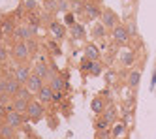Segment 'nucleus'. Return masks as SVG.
<instances>
[{"mask_svg":"<svg viewBox=\"0 0 156 139\" xmlns=\"http://www.w3.org/2000/svg\"><path fill=\"white\" fill-rule=\"evenodd\" d=\"M27 115L32 120H40L43 115H45V107H43L41 102H30L28 103V109H27Z\"/></svg>","mask_w":156,"mask_h":139,"instance_id":"obj_1","label":"nucleus"},{"mask_svg":"<svg viewBox=\"0 0 156 139\" xmlns=\"http://www.w3.org/2000/svg\"><path fill=\"white\" fill-rule=\"evenodd\" d=\"M102 25L105 28H111V30L115 27H119V17H117V13L113 9H104L102 11Z\"/></svg>","mask_w":156,"mask_h":139,"instance_id":"obj_2","label":"nucleus"},{"mask_svg":"<svg viewBox=\"0 0 156 139\" xmlns=\"http://www.w3.org/2000/svg\"><path fill=\"white\" fill-rule=\"evenodd\" d=\"M111 34H113V40H115L119 45H126V43L130 41V32H128L126 27H122V25L115 27Z\"/></svg>","mask_w":156,"mask_h":139,"instance_id":"obj_3","label":"nucleus"},{"mask_svg":"<svg viewBox=\"0 0 156 139\" xmlns=\"http://www.w3.org/2000/svg\"><path fill=\"white\" fill-rule=\"evenodd\" d=\"M13 56L17 60H27L28 56H30V47H28V43L27 41H17L13 45Z\"/></svg>","mask_w":156,"mask_h":139,"instance_id":"obj_4","label":"nucleus"},{"mask_svg":"<svg viewBox=\"0 0 156 139\" xmlns=\"http://www.w3.org/2000/svg\"><path fill=\"white\" fill-rule=\"evenodd\" d=\"M21 87H23V85H21L17 79H12V77L4 79V96H13L15 98Z\"/></svg>","mask_w":156,"mask_h":139,"instance_id":"obj_5","label":"nucleus"},{"mask_svg":"<svg viewBox=\"0 0 156 139\" xmlns=\"http://www.w3.org/2000/svg\"><path fill=\"white\" fill-rule=\"evenodd\" d=\"M4 120H6L9 126H13V128H19V126L23 124V113H19V111L12 109V111H8V113H6Z\"/></svg>","mask_w":156,"mask_h":139,"instance_id":"obj_6","label":"nucleus"},{"mask_svg":"<svg viewBox=\"0 0 156 139\" xmlns=\"http://www.w3.org/2000/svg\"><path fill=\"white\" fill-rule=\"evenodd\" d=\"M13 38L17 40V41H28L30 38H32V30H30V27L28 25H23V27H17L15 30H13Z\"/></svg>","mask_w":156,"mask_h":139,"instance_id":"obj_7","label":"nucleus"},{"mask_svg":"<svg viewBox=\"0 0 156 139\" xmlns=\"http://www.w3.org/2000/svg\"><path fill=\"white\" fill-rule=\"evenodd\" d=\"M83 13H85L87 19L94 21V19H98V17H102V9H100L96 4H85V6H83Z\"/></svg>","mask_w":156,"mask_h":139,"instance_id":"obj_8","label":"nucleus"},{"mask_svg":"<svg viewBox=\"0 0 156 139\" xmlns=\"http://www.w3.org/2000/svg\"><path fill=\"white\" fill-rule=\"evenodd\" d=\"M30 68L28 66H23V64H21V66H17V70H15V79L19 81V83L21 85H27V81L30 79Z\"/></svg>","mask_w":156,"mask_h":139,"instance_id":"obj_9","label":"nucleus"},{"mask_svg":"<svg viewBox=\"0 0 156 139\" xmlns=\"http://www.w3.org/2000/svg\"><path fill=\"white\" fill-rule=\"evenodd\" d=\"M34 73H36L38 77H41V79H51V77L55 75V73H53V70H51L47 64H43V62H38V64H36Z\"/></svg>","mask_w":156,"mask_h":139,"instance_id":"obj_10","label":"nucleus"},{"mask_svg":"<svg viewBox=\"0 0 156 139\" xmlns=\"http://www.w3.org/2000/svg\"><path fill=\"white\" fill-rule=\"evenodd\" d=\"M27 87H28V90H30V92H36V94H38L40 88L43 87V79H41V77H38L36 73H32V75H30V79L27 81Z\"/></svg>","mask_w":156,"mask_h":139,"instance_id":"obj_11","label":"nucleus"},{"mask_svg":"<svg viewBox=\"0 0 156 139\" xmlns=\"http://www.w3.org/2000/svg\"><path fill=\"white\" fill-rule=\"evenodd\" d=\"M100 55H102V51H100V47L98 45H94V43H87V47H85V56L88 60H98L100 59Z\"/></svg>","mask_w":156,"mask_h":139,"instance_id":"obj_12","label":"nucleus"},{"mask_svg":"<svg viewBox=\"0 0 156 139\" xmlns=\"http://www.w3.org/2000/svg\"><path fill=\"white\" fill-rule=\"evenodd\" d=\"M49 30H51V34L57 40H62L64 38V34H66V28H64V25H60L58 21H51L49 23Z\"/></svg>","mask_w":156,"mask_h":139,"instance_id":"obj_13","label":"nucleus"},{"mask_svg":"<svg viewBox=\"0 0 156 139\" xmlns=\"http://www.w3.org/2000/svg\"><path fill=\"white\" fill-rule=\"evenodd\" d=\"M53 92H62V88L66 87V81H62L58 75H53L51 79H49V85H47Z\"/></svg>","mask_w":156,"mask_h":139,"instance_id":"obj_14","label":"nucleus"},{"mask_svg":"<svg viewBox=\"0 0 156 139\" xmlns=\"http://www.w3.org/2000/svg\"><path fill=\"white\" fill-rule=\"evenodd\" d=\"M38 100H40L41 103H49V102H53V90H51L47 85H43V87L40 88V92H38Z\"/></svg>","mask_w":156,"mask_h":139,"instance_id":"obj_15","label":"nucleus"},{"mask_svg":"<svg viewBox=\"0 0 156 139\" xmlns=\"http://www.w3.org/2000/svg\"><path fill=\"white\" fill-rule=\"evenodd\" d=\"M28 103H30V100H25V98H13V109L15 111H19V113H27V109H28Z\"/></svg>","mask_w":156,"mask_h":139,"instance_id":"obj_16","label":"nucleus"},{"mask_svg":"<svg viewBox=\"0 0 156 139\" xmlns=\"http://www.w3.org/2000/svg\"><path fill=\"white\" fill-rule=\"evenodd\" d=\"M13 132H15V128L9 126L8 122H4L0 126V137H4V139H13Z\"/></svg>","mask_w":156,"mask_h":139,"instance_id":"obj_17","label":"nucleus"},{"mask_svg":"<svg viewBox=\"0 0 156 139\" xmlns=\"http://www.w3.org/2000/svg\"><path fill=\"white\" fill-rule=\"evenodd\" d=\"M139 81H141V73H139V70H132L130 75H128V85L136 88L139 85Z\"/></svg>","mask_w":156,"mask_h":139,"instance_id":"obj_18","label":"nucleus"},{"mask_svg":"<svg viewBox=\"0 0 156 139\" xmlns=\"http://www.w3.org/2000/svg\"><path fill=\"white\" fill-rule=\"evenodd\" d=\"M102 117H104L109 124H113V122H115V119H117V111H115V107H107V109L102 113Z\"/></svg>","mask_w":156,"mask_h":139,"instance_id":"obj_19","label":"nucleus"},{"mask_svg":"<svg viewBox=\"0 0 156 139\" xmlns=\"http://www.w3.org/2000/svg\"><path fill=\"white\" fill-rule=\"evenodd\" d=\"M126 132V126L122 124V122H119V124H113V130H111V134H113V137L117 139V137H120L122 134Z\"/></svg>","mask_w":156,"mask_h":139,"instance_id":"obj_20","label":"nucleus"},{"mask_svg":"<svg viewBox=\"0 0 156 139\" xmlns=\"http://www.w3.org/2000/svg\"><path fill=\"white\" fill-rule=\"evenodd\" d=\"M105 27L104 25H94V28H92V36L94 38H104L105 36Z\"/></svg>","mask_w":156,"mask_h":139,"instance_id":"obj_21","label":"nucleus"},{"mask_svg":"<svg viewBox=\"0 0 156 139\" xmlns=\"http://www.w3.org/2000/svg\"><path fill=\"white\" fill-rule=\"evenodd\" d=\"M92 111L94 113H98V115H102L105 109H104V102L100 100V98H96V100H92Z\"/></svg>","mask_w":156,"mask_h":139,"instance_id":"obj_22","label":"nucleus"},{"mask_svg":"<svg viewBox=\"0 0 156 139\" xmlns=\"http://www.w3.org/2000/svg\"><path fill=\"white\" fill-rule=\"evenodd\" d=\"M72 32H73V36H75V38H83V36H85L83 27H81V25H77V23H73V25H72Z\"/></svg>","mask_w":156,"mask_h":139,"instance_id":"obj_23","label":"nucleus"},{"mask_svg":"<svg viewBox=\"0 0 156 139\" xmlns=\"http://www.w3.org/2000/svg\"><path fill=\"white\" fill-rule=\"evenodd\" d=\"M30 94H32V92L28 90V87H27V85H23V87L19 88V92H17V98H25V100H30Z\"/></svg>","mask_w":156,"mask_h":139,"instance_id":"obj_24","label":"nucleus"},{"mask_svg":"<svg viewBox=\"0 0 156 139\" xmlns=\"http://www.w3.org/2000/svg\"><path fill=\"white\" fill-rule=\"evenodd\" d=\"M88 72H90L92 75H100V73H102V64H100L98 60H94L90 64V70H88Z\"/></svg>","mask_w":156,"mask_h":139,"instance_id":"obj_25","label":"nucleus"},{"mask_svg":"<svg viewBox=\"0 0 156 139\" xmlns=\"http://www.w3.org/2000/svg\"><path fill=\"white\" fill-rule=\"evenodd\" d=\"M107 126H109V122H107V120H105L104 117L96 120V130H102V132H104V130L107 128Z\"/></svg>","mask_w":156,"mask_h":139,"instance_id":"obj_26","label":"nucleus"},{"mask_svg":"<svg viewBox=\"0 0 156 139\" xmlns=\"http://www.w3.org/2000/svg\"><path fill=\"white\" fill-rule=\"evenodd\" d=\"M8 59V49L6 47H2V45H0V62H4Z\"/></svg>","mask_w":156,"mask_h":139,"instance_id":"obj_27","label":"nucleus"},{"mask_svg":"<svg viewBox=\"0 0 156 139\" xmlns=\"http://www.w3.org/2000/svg\"><path fill=\"white\" fill-rule=\"evenodd\" d=\"M122 62H124L126 66H130V64L133 62V55H132V53H126V56H124V59H122Z\"/></svg>","mask_w":156,"mask_h":139,"instance_id":"obj_28","label":"nucleus"},{"mask_svg":"<svg viewBox=\"0 0 156 139\" xmlns=\"http://www.w3.org/2000/svg\"><path fill=\"white\" fill-rule=\"evenodd\" d=\"M12 30H13V25H12V23H4L2 32H12Z\"/></svg>","mask_w":156,"mask_h":139,"instance_id":"obj_29","label":"nucleus"},{"mask_svg":"<svg viewBox=\"0 0 156 139\" xmlns=\"http://www.w3.org/2000/svg\"><path fill=\"white\" fill-rule=\"evenodd\" d=\"M6 113H8V109L4 107V102L0 100V117H6Z\"/></svg>","mask_w":156,"mask_h":139,"instance_id":"obj_30","label":"nucleus"},{"mask_svg":"<svg viewBox=\"0 0 156 139\" xmlns=\"http://www.w3.org/2000/svg\"><path fill=\"white\" fill-rule=\"evenodd\" d=\"M62 100V92H53V102H60Z\"/></svg>","mask_w":156,"mask_h":139,"instance_id":"obj_31","label":"nucleus"},{"mask_svg":"<svg viewBox=\"0 0 156 139\" xmlns=\"http://www.w3.org/2000/svg\"><path fill=\"white\" fill-rule=\"evenodd\" d=\"M66 23H68V25H73V13H68V15H66Z\"/></svg>","mask_w":156,"mask_h":139,"instance_id":"obj_32","label":"nucleus"},{"mask_svg":"<svg viewBox=\"0 0 156 139\" xmlns=\"http://www.w3.org/2000/svg\"><path fill=\"white\" fill-rule=\"evenodd\" d=\"M58 8H60V9H66V8H68V2H64V0H58Z\"/></svg>","mask_w":156,"mask_h":139,"instance_id":"obj_33","label":"nucleus"},{"mask_svg":"<svg viewBox=\"0 0 156 139\" xmlns=\"http://www.w3.org/2000/svg\"><path fill=\"white\" fill-rule=\"evenodd\" d=\"M128 32H130V34H136V25H133V23H130V27H128Z\"/></svg>","mask_w":156,"mask_h":139,"instance_id":"obj_34","label":"nucleus"},{"mask_svg":"<svg viewBox=\"0 0 156 139\" xmlns=\"http://www.w3.org/2000/svg\"><path fill=\"white\" fill-rule=\"evenodd\" d=\"M70 2H73V4H81V0H70Z\"/></svg>","mask_w":156,"mask_h":139,"instance_id":"obj_35","label":"nucleus"},{"mask_svg":"<svg viewBox=\"0 0 156 139\" xmlns=\"http://www.w3.org/2000/svg\"><path fill=\"white\" fill-rule=\"evenodd\" d=\"M0 36H2V28H0Z\"/></svg>","mask_w":156,"mask_h":139,"instance_id":"obj_36","label":"nucleus"},{"mask_svg":"<svg viewBox=\"0 0 156 139\" xmlns=\"http://www.w3.org/2000/svg\"><path fill=\"white\" fill-rule=\"evenodd\" d=\"M57 2H58V0H57Z\"/></svg>","mask_w":156,"mask_h":139,"instance_id":"obj_37","label":"nucleus"}]
</instances>
